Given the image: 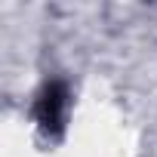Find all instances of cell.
Returning a JSON list of instances; mask_svg holds the SVG:
<instances>
[{"mask_svg": "<svg viewBox=\"0 0 157 157\" xmlns=\"http://www.w3.org/2000/svg\"><path fill=\"white\" fill-rule=\"evenodd\" d=\"M65 111H68V93L59 83H49L37 102V120L43 129H62L65 123Z\"/></svg>", "mask_w": 157, "mask_h": 157, "instance_id": "cell-1", "label": "cell"}]
</instances>
